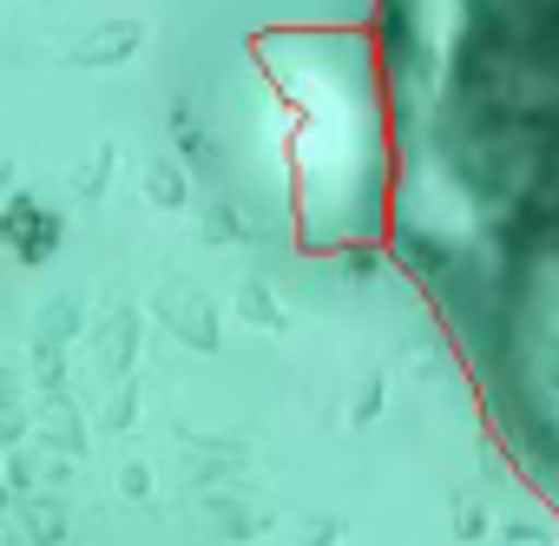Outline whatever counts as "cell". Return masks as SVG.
<instances>
[{
    "instance_id": "cell-1",
    "label": "cell",
    "mask_w": 559,
    "mask_h": 546,
    "mask_svg": "<svg viewBox=\"0 0 559 546\" xmlns=\"http://www.w3.org/2000/svg\"><path fill=\"white\" fill-rule=\"evenodd\" d=\"M389 257L559 520V0H382Z\"/></svg>"
}]
</instances>
